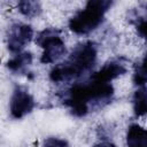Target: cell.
I'll return each instance as SVG.
<instances>
[{
    "instance_id": "cell-1",
    "label": "cell",
    "mask_w": 147,
    "mask_h": 147,
    "mask_svg": "<svg viewBox=\"0 0 147 147\" xmlns=\"http://www.w3.org/2000/svg\"><path fill=\"white\" fill-rule=\"evenodd\" d=\"M111 83H102L90 77L87 82L76 83L61 96V101L75 117H85L90 113L108 106L114 98Z\"/></svg>"
},
{
    "instance_id": "cell-2",
    "label": "cell",
    "mask_w": 147,
    "mask_h": 147,
    "mask_svg": "<svg viewBox=\"0 0 147 147\" xmlns=\"http://www.w3.org/2000/svg\"><path fill=\"white\" fill-rule=\"evenodd\" d=\"M98 46L94 41L87 40L78 44L70 55L49 71V80L54 84L70 83L86 72H90L96 63Z\"/></svg>"
},
{
    "instance_id": "cell-3",
    "label": "cell",
    "mask_w": 147,
    "mask_h": 147,
    "mask_svg": "<svg viewBox=\"0 0 147 147\" xmlns=\"http://www.w3.org/2000/svg\"><path fill=\"white\" fill-rule=\"evenodd\" d=\"M115 0H86L83 9L78 10L68 22L71 32L86 36L96 30L105 21L106 14L113 7Z\"/></svg>"
},
{
    "instance_id": "cell-4",
    "label": "cell",
    "mask_w": 147,
    "mask_h": 147,
    "mask_svg": "<svg viewBox=\"0 0 147 147\" xmlns=\"http://www.w3.org/2000/svg\"><path fill=\"white\" fill-rule=\"evenodd\" d=\"M36 42L41 47L40 62L42 64L55 63L61 60L65 53V42L61 37V31L55 28H46L36 37Z\"/></svg>"
},
{
    "instance_id": "cell-5",
    "label": "cell",
    "mask_w": 147,
    "mask_h": 147,
    "mask_svg": "<svg viewBox=\"0 0 147 147\" xmlns=\"http://www.w3.org/2000/svg\"><path fill=\"white\" fill-rule=\"evenodd\" d=\"M36 106L34 99L26 87L22 85H16L13 90L9 100V113L15 119H21L29 115Z\"/></svg>"
},
{
    "instance_id": "cell-6",
    "label": "cell",
    "mask_w": 147,
    "mask_h": 147,
    "mask_svg": "<svg viewBox=\"0 0 147 147\" xmlns=\"http://www.w3.org/2000/svg\"><path fill=\"white\" fill-rule=\"evenodd\" d=\"M33 38V29L25 23H14L9 26L6 36L7 48L10 53L23 52L24 47Z\"/></svg>"
},
{
    "instance_id": "cell-7",
    "label": "cell",
    "mask_w": 147,
    "mask_h": 147,
    "mask_svg": "<svg viewBox=\"0 0 147 147\" xmlns=\"http://www.w3.org/2000/svg\"><path fill=\"white\" fill-rule=\"evenodd\" d=\"M127 61L124 57H117L106 62L99 70L91 75V78L102 82L111 83L114 79L123 76L127 71Z\"/></svg>"
},
{
    "instance_id": "cell-8",
    "label": "cell",
    "mask_w": 147,
    "mask_h": 147,
    "mask_svg": "<svg viewBox=\"0 0 147 147\" xmlns=\"http://www.w3.org/2000/svg\"><path fill=\"white\" fill-rule=\"evenodd\" d=\"M32 60L33 55L31 52H20L7 61L6 67L14 75H28L30 74Z\"/></svg>"
},
{
    "instance_id": "cell-9",
    "label": "cell",
    "mask_w": 147,
    "mask_h": 147,
    "mask_svg": "<svg viewBox=\"0 0 147 147\" xmlns=\"http://www.w3.org/2000/svg\"><path fill=\"white\" fill-rule=\"evenodd\" d=\"M125 140L126 145L131 147H147V129L138 123L130 124Z\"/></svg>"
},
{
    "instance_id": "cell-10",
    "label": "cell",
    "mask_w": 147,
    "mask_h": 147,
    "mask_svg": "<svg viewBox=\"0 0 147 147\" xmlns=\"http://www.w3.org/2000/svg\"><path fill=\"white\" fill-rule=\"evenodd\" d=\"M130 21L140 38L147 41V5L139 6L130 13Z\"/></svg>"
},
{
    "instance_id": "cell-11",
    "label": "cell",
    "mask_w": 147,
    "mask_h": 147,
    "mask_svg": "<svg viewBox=\"0 0 147 147\" xmlns=\"http://www.w3.org/2000/svg\"><path fill=\"white\" fill-rule=\"evenodd\" d=\"M132 109L136 117L147 115V86H138L132 95Z\"/></svg>"
},
{
    "instance_id": "cell-12",
    "label": "cell",
    "mask_w": 147,
    "mask_h": 147,
    "mask_svg": "<svg viewBox=\"0 0 147 147\" xmlns=\"http://www.w3.org/2000/svg\"><path fill=\"white\" fill-rule=\"evenodd\" d=\"M17 9L28 18L39 16L42 10L39 0H17Z\"/></svg>"
},
{
    "instance_id": "cell-13",
    "label": "cell",
    "mask_w": 147,
    "mask_h": 147,
    "mask_svg": "<svg viewBox=\"0 0 147 147\" xmlns=\"http://www.w3.org/2000/svg\"><path fill=\"white\" fill-rule=\"evenodd\" d=\"M132 80L136 86H144L147 84V53L134 67Z\"/></svg>"
},
{
    "instance_id": "cell-14",
    "label": "cell",
    "mask_w": 147,
    "mask_h": 147,
    "mask_svg": "<svg viewBox=\"0 0 147 147\" xmlns=\"http://www.w3.org/2000/svg\"><path fill=\"white\" fill-rule=\"evenodd\" d=\"M44 145L46 146H60V147H63V146H68V141L63 138H57V137H49L47 139H45L44 141Z\"/></svg>"
}]
</instances>
